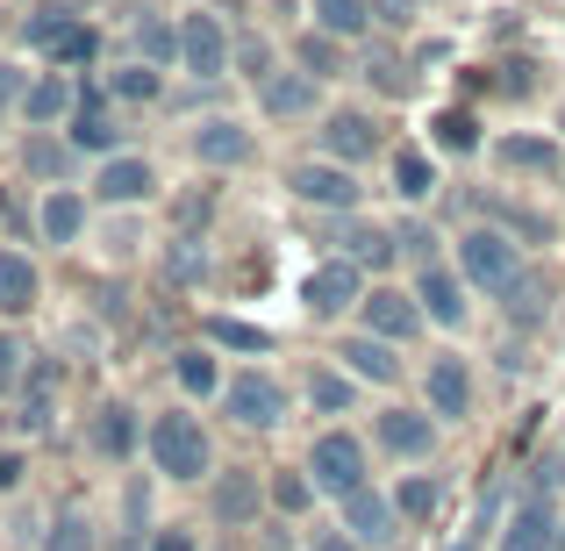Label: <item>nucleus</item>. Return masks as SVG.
Returning <instances> with one entry per match:
<instances>
[{
	"label": "nucleus",
	"instance_id": "nucleus-1",
	"mask_svg": "<svg viewBox=\"0 0 565 551\" xmlns=\"http://www.w3.org/2000/svg\"><path fill=\"white\" fill-rule=\"evenodd\" d=\"M143 452H151L158 480H172V487H193V480H207V473H215V437H207V423H201L193 409L151 415V430H143Z\"/></svg>",
	"mask_w": 565,
	"mask_h": 551
},
{
	"label": "nucleus",
	"instance_id": "nucleus-2",
	"mask_svg": "<svg viewBox=\"0 0 565 551\" xmlns=\"http://www.w3.org/2000/svg\"><path fill=\"white\" fill-rule=\"evenodd\" d=\"M458 273H466V287L480 294H509V279L523 273V244H515L509 230H494V222H472V230H458Z\"/></svg>",
	"mask_w": 565,
	"mask_h": 551
},
{
	"label": "nucleus",
	"instance_id": "nucleus-3",
	"mask_svg": "<svg viewBox=\"0 0 565 551\" xmlns=\"http://www.w3.org/2000/svg\"><path fill=\"white\" fill-rule=\"evenodd\" d=\"M301 466H308V480H316V495L344 501V495L365 487V437L344 430V423H330V430H316V444H308Z\"/></svg>",
	"mask_w": 565,
	"mask_h": 551
},
{
	"label": "nucleus",
	"instance_id": "nucleus-4",
	"mask_svg": "<svg viewBox=\"0 0 565 551\" xmlns=\"http://www.w3.org/2000/svg\"><path fill=\"white\" fill-rule=\"evenodd\" d=\"M222 415H230L236 430H279L287 423V386H279L265 365L230 372V380H222Z\"/></svg>",
	"mask_w": 565,
	"mask_h": 551
},
{
	"label": "nucleus",
	"instance_id": "nucleus-5",
	"mask_svg": "<svg viewBox=\"0 0 565 551\" xmlns=\"http://www.w3.org/2000/svg\"><path fill=\"white\" fill-rule=\"evenodd\" d=\"M287 193L301 208H330V215H359L365 187L351 166H337V158H301V166H287Z\"/></svg>",
	"mask_w": 565,
	"mask_h": 551
},
{
	"label": "nucleus",
	"instance_id": "nucleus-6",
	"mask_svg": "<svg viewBox=\"0 0 565 551\" xmlns=\"http://www.w3.org/2000/svg\"><path fill=\"white\" fill-rule=\"evenodd\" d=\"M359 330L386 337V345H415V337L429 330V316H423V301H415V287H365Z\"/></svg>",
	"mask_w": 565,
	"mask_h": 551
},
{
	"label": "nucleus",
	"instance_id": "nucleus-7",
	"mask_svg": "<svg viewBox=\"0 0 565 551\" xmlns=\"http://www.w3.org/2000/svg\"><path fill=\"white\" fill-rule=\"evenodd\" d=\"M316 137H322V158H337V166H351V172H359L365 158L386 151V129H380L365 108H330Z\"/></svg>",
	"mask_w": 565,
	"mask_h": 551
},
{
	"label": "nucleus",
	"instance_id": "nucleus-8",
	"mask_svg": "<svg viewBox=\"0 0 565 551\" xmlns=\"http://www.w3.org/2000/svg\"><path fill=\"white\" fill-rule=\"evenodd\" d=\"M359 301H365V273H359L351 258H322L316 273L301 279V308H308L316 322H337L344 308H359Z\"/></svg>",
	"mask_w": 565,
	"mask_h": 551
},
{
	"label": "nucleus",
	"instance_id": "nucleus-9",
	"mask_svg": "<svg viewBox=\"0 0 565 551\" xmlns=\"http://www.w3.org/2000/svg\"><path fill=\"white\" fill-rule=\"evenodd\" d=\"M180 65H186V80H201V86H215L222 72H230V29H222V14L193 8L180 22Z\"/></svg>",
	"mask_w": 565,
	"mask_h": 551
},
{
	"label": "nucleus",
	"instance_id": "nucleus-10",
	"mask_svg": "<svg viewBox=\"0 0 565 551\" xmlns=\"http://www.w3.org/2000/svg\"><path fill=\"white\" fill-rule=\"evenodd\" d=\"M57 386H65V365L57 359H29L22 372V386H14V437H43L51 430V415H57Z\"/></svg>",
	"mask_w": 565,
	"mask_h": 551
},
{
	"label": "nucleus",
	"instance_id": "nucleus-11",
	"mask_svg": "<svg viewBox=\"0 0 565 551\" xmlns=\"http://www.w3.org/2000/svg\"><path fill=\"white\" fill-rule=\"evenodd\" d=\"M437 430L444 423L429 409H380L373 415V444L386 458H408V466H423V458L437 452Z\"/></svg>",
	"mask_w": 565,
	"mask_h": 551
},
{
	"label": "nucleus",
	"instance_id": "nucleus-12",
	"mask_svg": "<svg viewBox=\"0 0 565 551\" xmlns=\"http://www.w3.org/2000/svg\"><path fill=\"white\" fill-rule=\"evenodd\" d=\"M423 409L437 415V423H466L472 415V365L458 359V351H437V359L423 365Z\"/></svg>",
	"mask_w": 565,
	"mask_h": 551
},
{
	"label": "nucleus",
	"instance_id": "nucleus-13",
	"mask_svg": "<svg viewBox=\"0 0 565 551\" xmlns=\"http://www.w3.org/2000/svg\"><path fill=\"white\" fill-rule=\"evenodd\" d=\"M558 523H565V516H558V501L530 487V495L509 509V523H501L494 551H558Z\"/></svg>",
	"mask_w": 565,
	"mask_h": 551
},
{
	"label": "nucleus",
	"instance_id": "nucleus-14",
	"mask_svg": "<svg viewBox=\"0 0 565 551\" xmlns=\"http://www.w3.org/2000/svg\"><path fill=\"white\" fill-rule=\"evenodd\" d=\"M151 193H158V166H151V158H137V151L100 158V172H94V201L100 208H143Z\"/></svg>",
	"mask_w": 565,
	"mask_h": 551
},
{
	"label": "nucleus",
	"instance_id": "nucleus-15",
	"mask_svg": "<svg viewBox=\"0 0 565 551\" xmlns=\"http://www.w3.org/2000/svg\"><path fill=\"white\" fill-rule=\"evenodd\" d=\"M193 158H201L207 172H236V166H250L258 158V137H250L236 115H207V123H193Z\"/></svg>",
	"mask_w": 565,
	"mask_h": 551
},
{
	"label": "nucleus",
	"instance_id": "nucleus-16",
	"mask_svg": "<svg viewBox=\"0 0 565 551\" xmlns=\"http://www.w3.org/2000/svg\"><path fill=\"white\" fill-rule=\"evenodd\" d=\"M466 273L458 265H423L415 273V301H423V316L437 322V330H466V316H472V301H466Z\"/></svg>",
	"mask_w": 565,
	"mask_h": 551
},
{
	"label": "nucleus",
	"instance_id": "nucleus-17",
	"mask_svg": "<svg viewBox=\"0 0 565 551\" xmlns=\"http://www.w3.org/2000/svg\"><path fill=\"white\" fill-rule=\"evenodd\" d=\"M337 516H344L337 530H344L351 544H365V551H386V544L401 538V516H394V501H386V495H373V487L344 495V501H337Z\"/></svg>",
	"mask_w": 565,
	"mask_h": 551
},
{
	"label": "nucleus",
	"instance_id": "nucleus-18",
	"mask_svg": "<svg viewBox=\"0 0 565 551\" xmlns=\"http://www.w3.org/2000/svg\"><path fill=\"white\" fill-rule=\"evenodd\" d=\"M207 509H215V523H222V530H250V523L265 516V473L230 466L215 487H207Z\"/></svg>",
	"mask_w": 565,
	"mask_h": 551
},
{
	"label": "nucleus",
	"instance_id": "nucleus-19",
	"mask_svg": "<svg viewBox=\"0 0 565 551\" xmlns=\"http://www.w3.org/2000/svg\"><path fill=\"white\" fill-rule=\"evenodd\" d=\"M143 430H151V423H137V409H129V401H100L86 437H94V452L108 458V466H122V458L143 452Z\"/></svg>",
	"mask_w": 565,
	"mask_h": 551
},
{
	"label": "nucleus",
	"instance_id": "nucleus-20",
	"mask_svg": "<svg viewBox=\"0 0 565 551\" xmlns=\"http://www.w3.org/2000/svg\"><path fill=\"white\" fill-rule=\"evenodd\" d=\"M337 359H344V372H351L359 386H394V380H401V345H386V337L351 330L344 345H337Z\"/></svg>",
	"mask_w": 565,
	"mask_h": 551
},
{
	"label": "nucleus",
	"instance_id": "nucleus-21",
	"mask_svg": "<svg viewBox=\"0 0 565 551\" xmlns=\"http://www.w3.org/2000/svg\"><path fill=\"white\" fill-rule=\"evenodd\" d=\"M72 108H79V86H72V72H43V80H29V94H22V123H29V129H65Z\"/></svg>",
	"mask_w": 565,
	"mask_h": 551
},
{
	"label": "nucleus",
	"instance_id": "nucleus-22",
	"mask_svg": "<svg viewBox=\"0 0 565 551\" xmlns=\"http://www.w3.org/2000/svg\"><path fill=\"white\" fill-rule=\"evenodd\" d=\"M115 137H122V123H115L108 94H79V108L65 123V144L72 151H94V158H115Z\"/></svg>",
	"mask_w": 565,
	"mask_h": 551
},
{
	"label": "nucleus",
	"instance_id": "nucleus-23",
	"mask_svg": "<svg viewBox=\"0 0 565 551\" xmlns=\"http://www.w3.org/2000/svg\"><path fill=\"white\" fill-rule=\"evenodd\" d=\"M501 316H509V330H537L544 316H552V273H537V265H523V273L509 279V294H501Z\"/></svg>",
	"mask_w": 565,
	"mask_h": 551
},
{
	"label": "nucleus",
	"instance_id": "nucleus-24",
	"mask_svg": "<svg viewBox=\"0 0 565 551\" xmlns=\"http://www.w3.org/2000/svg\"><path fill=\"white\" fill-rule=\"evenodd\" d=\"M316 86L322 80H308L301 65H294V72H273V80L258 86V108L273 115V123H301V115H316V100H322Z\"/></svg>",
	"mask_w": 565,
	"mask_h": 551
},
{
	"label": "nucleus",
	"instance_id": "nucleus-25",
	"mask_svg": "<svg viewBox=\"0 0 565 551\" xmlns=\"http://www.w3.org/2000/svg\"><path fill=\"white\" fill-rule=\"evenodd\" d=\"M337 258H351L359 273H380V265H394V230H380V222L365 215H337Z\"/></svg>",
	"mask_w": 565,
	"mask_h": 551
},
{
	"label": "nucleus",
	"instance_id": "nucleus-26",
	"mask_svg": "<svg viewBox=\"0 0 565 551\" xmlns=\"http://www.w3.org/2000/svg\"><path fill=\"white\" fill-rule=\"evenodd\" d=\"M494 166L509 172V180H552V172H558V144L552 137H523V129H515V137L494 144Z\"/></svg>",
	"mask_w": 565,
	"mask_h": 551
},
{
	"label": "nucleus",
	"instance_id": "nucleus-27",
	"mask_svg": "<svg viewBox=\"0 0 565 551\" xmlns=\"http://www.w3.org/2000/svg\"><path fill=\"white\" fill-rule=\"evenodd\" d=\"M86 193L79 187H51L36 201V230H43V244H79V230H86Z\"/></svg>",
	"mask_w": 565,
	"mask_h": 551
},
{
	"label": "nucleus",
	"instance_id": "nucleus-28",
	"mask_svg": "<svg viewBox=\"0 0 565 551\" xmlns=\"http://www.w3.org/2000/svg\"><path fill=\"white\" fill-rule=\"evenodd\" d=\"M36 294H43L36 265H29L22 251H0V316H29V308H36Z\"/></svg>",
	"mask_w": 565,
	"mask_h": 551
},
{
	"label": "nucleus",
	"instance_id": "nucleus-29",
	"mask_svg": "<svg viewBox=\"0 0 565 551\" xmlns=\"http://www.w3.org/2000/svg\"><path fill=\"white\" fill-rule=\"evenodd\" d=\"M316 8V29L337 43H365V29H373V0H308Z\"/></svg>",
	"mask_w": 565,
	"mask_h": 551
},
{
	"label": "nucleus",
	"instance_id": "nucleus-30",
	"mask_svg": "<svg viewBox=\"0 0 565 551\" xmlns=\"http://www.w3.org/2000/svg\"><path fill=\"white\" fill-rule=\"evenodd\" d=\"M386 501H394L401 523H429V516L444 509V480H437V473H401V487Z\"/></svg>",
	"mask_w": 565,
	"mask_h": 551
},
{
	"label": "nucleus",
	"instance_id": "nucleus-31",
	"mask_svg": "<svg viewBox=\"0 0 565 551\" xmlns=\"http://www.w3.org/2000/svg\"><path fill=\"white\" fill-rule=\"evenodd\" d=\"M308 409L316 415H351L359 409V380H351L344 365H316L308 372Z\"/></svg>",
	"mask_w": 565,
	"mask_h": 551
},
{
	"label": "nucleus",
	"instance_id": "nucleus-32",
	"mask_svg": "<svg viewBox=\"0 0 565 551\" xmlns=\"http://www.w3.org/2000/svg\"><path fill=\"white\" fill-rule=\"evenodd\" d=\"M265 501H273L279 516H308L322 495H316V480H308V466H273L265 473Z\"/></svg>",
	"mask_w": 565,
	"mask_h": 551
},
{
	"label": "nucleus",
	"instance_id": "nucleus-33",
	"mask_svg": "<svg viewBox=\"0 0 565 551\" xmlns=\"http://www.w3.org/2000/svg\"><path fill=\"white\" fill-rule=\"evenodd\" d=\"M365 86H373V94H386V100H408L415 94V72H408V57L401 51H386V43H373V51H365Z\"/></svg>",
	"mask_w": 565,
	"mask_h": 551
},
{
	"label": "nucleus",
	"instance_id": "nucleus-34",
	"mask_svg": "<svg viewBox=\"0 0 565 551\" xmlns=\"http://www.w3.org/2000/svg\"><path fill=\"white\" fill-rule=\"evenodd\" d=\"M201 279H207V236L172 230V244H166V287H201Z\"/></svg>",
	"mask_w": 565,
	"mask_h": 551
},
{
	"label": "nucleus",
	"instance_id": "nucleus-35",
	"mask_svg": "<svg viewBox=\"0 0 565 551\" xmlns=\"http://www.w3.org/2000/svg\"><path fill=\"white\" fill-rule=\"evenodd\" d=\"M72 158H79V151H72L65 137H51V129H36V137L22 144V166L36 172V180H51V187H65V180H72Z\"/></svg>",
	"mask_w": 565,
	"mask_h": 551
},
{
	"label": "nucleus",
	"instance_id": "nucleus-36",
	"mask_svg": "<svg viewBox=\"0 0 565 551\" xmlns=\"http://www.w3.org/2000/svg\"><path fill=\"white\" fill-rule=\"evenodd\" d=\"M429 144L451 151V158H472V151H480V115H472V108H444L437 123H429Z\"/></svg>",
	"mask_w": 565,
	"mask_h": 551
},
{
	"label": "nucleus",
	"instance_id": "nucleus-37",
	"mask_svg": "<svg viewBox=\"0 0 565 551\" xmlns=\"http://www.w3.org/2000/svg\"><path fill=\"white\" fill-rule=\"evenodd\" d=\"M501 523H509V509H501V480H487V495H480V516H472V530H458L444 551H480L487 538H501Z\"/></svg>",
	"mask_w": 565,
	"mask_h": 551
},
{
	"label": "nucleus",
	"instance_id": "nucleus-38",
	"mask_svg": "<svg viewBox=\"0 0 565 551\" xmlns=\"http://www.w3.org/2000/svg\"><path fill=\"white\" fill-rule=\"evenodd\" d=\"M294 65H301L308 80H337V72H344V43L322 36V29H308V36L294 43Z\"/></svg>",
	"mask_w": 565,
	"mask_h": 551
},
{
	"label": "nucleus",
	"instance_id": "nucleus-39",
	"mask_svg": "<svg viewBox=\"0 0 565 551\" xmlns=\"http://www.w3.org/2000/svg\"><path fill=\"white\" fill-rule=\"evenodd\" d=\"M72 29H79V14H72L65 0H43V8L22 22V43H29V51H51V43H57V36H72Z\"/></svg>",
	"mask_w": 565,
	"mask_h": 551
},
{
	"label": "nucleus",
	"instance_id": "nucleus-40",
	"mask_svg": "<svg viewBox=\"0 0 565 551\" xmlns=\"http://www.w3.org/2000/svg\"><path fill=\"white\" fill-rule=\"evenodd\" d=\"M207 345H230V351L265 359V351H273V330H258V322H244V316H207Z\"/></svg>",
	"mask_w": 565,
	"mask_h": 551
},
{
	"label": "nucleus",
	"instance_id": "nucleus-41",
	"mask_svg": "<svg viewBox=\"0 0 565 551\" xmlns=\"http://www.w3.org/2000/svg\"><path fill=\"white\" fill-rule=\"evenodd\" d=\"M394 193H401V201H429V193H437V166H429V151H394Z\"/></svg>",
	"mask_w": 565,
	"mask_h": 551
},
{
	"label": "nucleus",
	"instance_id": "nucleus-42",
	"mask_svg": "<svg viewBox=\"0 0 565 551\" xmlns=\"http://www.w3.org/2000/svg\"><path fill=\"white\" fill-rule=\"evenodd\" d=\"M172 372H180V386H186V394H222V372H215V351H207V345L172 351Z\"/></svg>",
	"mask_w": 565,
	"mask_h": 551
},
{
	"label": "nucleus",
	"instance_id": "nucleus-43",
	"mask_svg": "<svg viewBox=\"0 0 565 551\" xmlns=\"http://www.w3.org/2000/svg\"><path fill=\"white\" fill-rule=\"evenodd\" d=\"M108 94H115V100H137V108H151V100L166 94V80H158V65H143V57H137V65L108 72Z\"/></svg>",
	"mask_w": 565,
	"mask_h": 551
},
{
	"label": "nucleus",
	"instance_id": "nucleus-44",
	"mask_svg": "<svg viewBox=\"0 0 565 551\" xmlns=\"http://www.w3.org/2000/svg\"><path fill=\"white\" fill-rule=\"evenodd\" d=\"M137 51H143V65H172V57H180V29L158 22V14H143L137 22Z\"/></svg>",
	"mask_w": 565,
	"mask_h": 551
},
{
	"label": "nucleus",
	"instance_id": "nucleus-45",
	"mask_svg": "<svg viewBox=\"0 0 565 551\" xmlns=\"http://www.w3.org/2000/svg\"><path fill=\"white\" fill-rule=\"evenodd\" d=\"M394 258H408L415 273H423V265H444L437 258V230H429V222H401L394 230Z\"/></svg>",
	"mask_w": 565,
	"mask_h": 551
},
{
	"label": "nucleus",
	"instance_id": "nucleus-46",
	"mask_svg": "<svg viewBox=\"0 0 565 551\" xmlns=\"http://www.w3.org/2000/svg\"><path fill=\"white\" fill-rule=\"evenodd\" d=\"M43 551H100V538H94V523H86V516H57V523H51V544H43Z\"/></svg>",
	"mask_w": 565,
	"mask_h": 551
},
{
	"label": "nucleus",
	"instance_id": "nucleus-47",
	"mask_svg": "<svg viewBox=\"0 0 565 551\" xmlns=\"http://www.w3.org/2000/svg\"><path fill=\"white\" fill-rule=\"evenodd\" d=\"M230 65H236V72H244V80H258V86H265V80H273V72H279V65H273V51H265V43H258V36H244V43H230Z\"/></svg>",
	"mask_w": 565,
	"mask_h": 551
},
{
	"label": "nucleus",
	"instance_id": "nucleus-48",
	"mask_svg": "<svg viewBox=\"0 0 565 551\" xmlns=\"http://www.w3.org/2000/svg\"><path fill=\"white\" fill-rule=\"evenodd\" d=\"M22 372H29L22 337H8V330H0V394H14V386H22Z\"/></svg>",
	"mask_w": 565,
	"mask_h": 551
},
{
	"label": "nucleus",
	"instance_id": "nucleus-49",
	"mask_svg": "<svg viewBox=\"0 0 565 551\" xmlns=\"http://www.w3.org/2000/svg\"><path fill=\"white\" fill-rule=\"evenodd\" d=\"M172 215H180V230L201 236V222L215 215V187H193V193H180V208H172Z\"/></svg>",
	"mask_w": 565,
	"mask_h": 551
},
{
	"label": "nucleus",
	"instance_id": "nucleus-50",
	"mask_svg": "<svg viewBox=\"0 0 565 551\" xmlns=\"http://www.w3.org/2000/svg\"><path fill=\"white\" fill-rule=\"evenodd\" d=\"M530 487H537V495H558V487H565V437H558L552 452L537 458V473H530Z\"/></svg>",
	"mask_w": 565,
	"mask_h": 551
},
{
	"label": "nucleus",
	"instance_id": "nucleus-51",
	"mask_svg": "<svg viewBox=\"0 0 565 551\" xmlns=\"http://www.w3.org/2000/svg\"><path fill=\"white\" fill-rule=\"evenodd\" d=\"M22 94H29V80H22L14 65H0V123H8V115L22 108Z\"/></svg>",
	"mask_w": 565,
	"mask_h": 551
},
{
	"label": "nucleus",
	"instance_id": "nucleus-52",
	"mask_svg": "<svg viewBox=\"0 0 565 551\" xmlns=\"http://www.w3.org/2000/svg\"><path fill=\"white\" fill-rule=\"evenodd\" d=\"M151 551H201V538L186 523H166V530H151Z\"/></svg>",
	"mask_w": 565,
	"mask_h": 551
},
{
	"label": "nucleus",
	"instance_id": "nucleus-53",
	"mask_svg": "<svg viewBox=\"0 0 565 551\" xmlns=\"http://www.w3.org/2000/svg\"><path fill=\"white\" fill-rule=\"evenodd\" d=\"M408 14H415V0H373V22L386 29H408Z\"/></svg>",
	"mask_w": 565,
	"mask_h": 551
},
{
	"label": "nucleus",
	"instance_id": "nucleus-54",
	"mask_svg": "<svg viewBox=\"0 0 565 551\" xmlns=\"http://www.w3.org/2000/svg\"><path fill=\"white\" fill-rule=\"evenodd\" d=\"M108 551H151V523H122L115 530V544Z\"/></svg>",
	"mask_w": 565,
	"mask_h": 551
},
{
	"label": "nucleus",
	"instance_id": "nucleus-55",
	"mask_svg": "<svg viewBox=\"0 0 565 551\" xmlns=\"http://www.w3.org/2000/svg\"><path fill=\"white\" fill-rule=\"evenodd\" d=\"M22 452H0V495H14V487H22Z\"/></svg>",
	"mask_w": 565,
	"mask_h": 551
},
{
	"label": "nucleus",
	"instance_id": "nucleus-56",
	"mask_svg": "<svg viewBox=\"0 0 565 551\" xmlns=\"http://www.w3.org/2000/svg\"><path fill=\"white\" fill-rule=\"evenodd\" d=\"M308 551H365V544H351V538H344V530H322V538H316V544H308Z\"/></svg>",
	"mask_w": 565,
	"mask_h": 551
},
{
	"label": "nucleus",
	"instance_id": "nucleus-57",
	"mask_svg": "<svg viewBox=\"0 0 565 551\" xmlns=\"http://www.w3.org/2000/svg\"><path fill=\"white\" fill-rule=\"evenodd\" d=\"M558 551H565V523H558Z\"/></svg>",
	"mask_w": 565,
	"mask_h": 551
}]
</instances>
